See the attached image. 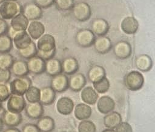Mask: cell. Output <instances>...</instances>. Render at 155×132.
<instances>
[{
	"label": "cell",
	"mask_w": 155,
	"mask_h": 132,
	"mask_svg": "<svg viewBox=\"0 0 155 132\" xmlns=\"http://www.w3.org/2000/svg\"><path fill=\"white\" fill-rule=\"evenodd\" d=\"M28 24L29 20L21 13L10 20V27L16 32L26 31Z\"/></svg>",
	"instance_id": "5bb4252c"
},
{
	"label": "cell",
	"mask_w": 155,
	"mask_h": 132,
	"mask_svg": "<svg viewBox=\"0 0 155 132\" xmlns=\"http://www.w3.org/2000/svg\"><path fill=\"white\" fill-rule=\"evenodd\" d=\"M135 64L138 70L145 72L149 71L152 68L153 61L149 56L140 54L136 58Z\"/></svg>",
	"instance_id": "83f0119b"
},
{
	"label": "cell",
	"mask_w": 155,
	"mask_h": 132,
	"mask_svg": "<svg viewBox=\"0 0 155 132\" xmlns=\"http://www.w3.org/2000/svg\"><path fill=\"white\" fill-rule=\"evenodd\" d=\"M25 109L27 116L31 119H39L44 113L43 106L40 102L29 103Z\"/></svg>",
	"instance_id": "d6986e66"
},
{
	"label": "cell",
	"mask_w": 155,
	"mask_h": 132,
	"mask_svg": "<svg viewBox=\"0 0 155 132\" xmlns=\"http://www.w3.org/2000/svg\"><path fill=\"white\" fill-rule=\"evenodd\" d=\"M120 27L125 33L133 35L137 32L139 28V23L134 17L127 16L122 21Z\"/></svg>",
	"instance_id": "9a60e30c"
},
{
	"label": "cell",
	"mask_w": 155,
	"mask_h": 132,
	"mask_svg": "<svg viewBox=\"0 0 155 132\" xmlns=\"http://www.w3.org/2000/svg\"><path fill=\"white\" fill-rule=\"evenodd\" d=\"M22 13L29 20H38L42 15V8L35 3H28L22 8Z\"/></svg>",
	"instance_id": "9c48e42d"
},
{
	"label": "cell",
	"mask_w": 155,
	"mask_h": 132,
	"mask_svg": "<svg viewBox=\"0 0 155 132\" xmlns=\"http://www.w3.org/2000/svg\"><path fill=\"white\" fill-rule=\"evenodd\" d=\"M97 107L101 113L108 114L114 110L115 107V102L110 96H104L98 100Z\"/></svg>",
	"instance_id": "e0dca14e"
},
{
	"label": "cell",
	"mask_w": 155,
	"mask_h": 132,
	"mask_svg": "<svg viewBox=\"0 0 155 132\" xmlns=\"http://www.w3.org/2000/svg\"><path fill=\"white\" fill-rule=\"evenodd\" d=\"M51 87L55 92L61 93L65 91L68 88V79L67 76L62 73L53 76L51 81Z\"/></svg>",
	"instance_id": "7c38bea8"
},
{
	"label": "cell",
	"mask_w": 155,
	"mask_h": 132,
	"mask_svg": "<svg viewBox=\"0 0 155 132\" xmlns=\"http://www.w3.org/2000/svg\"><path fill=\"white\" fill-rule=\"evenodd\" d=\"M41 132H50L54 128V121L50 116L40 117L36 124Z\"/></svg>",
	"instance_id": "4dcf8cb0"
},
{
	"label": "cell",
	"mask_w": 155,
	"mask_h": 132,
	"mask_svg": "<svg viewBox=\"0 0 155 132\" xmlns=\"http://www.w3.org/2000/svg\"><path fill=\"white\" fill-rule=\"evenodd\" d=\"M56 92L51 87H45L40 89L39 102L42 105H50L54 101Z\"/></svg>",
	"instance_id": "d4e9b609"
},
{
	"label": "cell",
	"mask_w": 155,
	"mask_h": 132,
	"mask_svg": "<svg viewBox=\"0 0 155 132\" xmlns=\"http://www.w3.org/2000/svg\"><path fill=\"white\" fill-rule=\"evenodd\" d=\"M124 83L128 90L137 91L143 87L144 78L142 74L139 71H131L125 76Z\"/></svg>",
	"instance_id": "3957f363"
},
{
	"label": "cell",
	"mask_w": 155,
	"mask_h": 132,
	"mask_svg": "<svg viewBox=\"0 0 155 132\" xmlns=\"http://www.w3.org/2000/svg\"><path fill=\"white\" fill-rule=\"evenodd\" d=\"M18 51L19 54L21 57L27 59L36 56L37 54L36 45V44L33 41L27 47L21 50H19Z\"/></svg>",
	"instance_id": "836d02e7"
},
{
	"label": "cell",
	"mask_w": 155,
	"mask_h": 132,
	"mask_svg": "<svg viewBox=\"0 0 155 132\" xmlns=\"http://www.w3.org/2000/svg\"><path fill=\"white\" fill-rule=\"evenodd\" d=\"M13 46L12 39L8 35H0V53H8Z\"/></svg>",
	"instance_id": "e575fe53"
},
{
	"label": "cell",
	"mask_w": 155,
	"mask_h": 132,
	"mask_svg": "<svg viewBox=\"0 0 155 132\" xmlns=\"http://www.w3.org/2000/svg\"><path fill=\"white\" fill-rule=\"evenodd\" d=\"M116 132H133L131 126L127 122H120L116 127Z\"/></svg>",
	"instance_id": "b9f144b4"
},
{
	"label": "cell",
	"mask_w": 155,
	"mask_h": 132,
	"mask_svg": "<svg viewBox=\"0 0 155 132\" xmlns=\"http://www.w3.org/2000/svg\"><path fill=\"white\" fill-rule=\"evenodd\" d=\"M79 132H96V126L90 120H83L78 126Z\"/></svg>",
	"instance_id": "74e56055"
},
{
	"label": "cell",
	"mask_w": 155,
	"mask_h": 132,
	"mask_svg": "<svg viewBox=\"0 0 155 132\" xmlns=\"http://www.w3.org/2000/svg\"><path fill=\"white\" fill-rule=\"evenodd\" d=\"M102 132H116V131H115V130H114L113 129L108 128V129H105V130H103Z\"/></svg>",
	"instance_id": "7dc6e473"
},
{
	"label": "cell",
	"mask_w": 155,
	"mask_h": 132,
	"mask_svg": "<svg viewBox=\"0 0 155 132\" xmlns=\"http://www.w3.org/2000/svg\"><path fill=\"white\" fill-rule=\"evenodd\" d=\"M82 100L85 102L90 105H93L96 103L97 99V93L96 91L91 87H85L81 91V94Z\"/></svg>",
	"instance_id": "f1b7e54d"
},
{
	"label": "cell",
	"mask_w": 155,
	"mask_h": 132,
	"mask_svg": "<svg viewBox=\"0 0 155 132\" xmlns=\"http://www.w3.org/2000/svg\"><path fill=\"white\" fill-rule=\"evenodd\" d=\"M11 94L10 88L8 85L6 84H0V100L1 102L8 99Z\"/></svg>",
	"instance_id": "ab89813d"
},
{
	"label": "cell",
	"mask_w": 155,
	"mask_h": 132,
	"mask_svg": "<svg viewBox=\"0 0 155 132\" xmlns=\"http://www.w3.org/2000/svg\"><path fill=\"white\" fill-rule=\"evenodd\" d=\"M54 2L55 0H35V3L41 8H48L52 5Z\"/></svg>",
	"instance_id": "7bdbcfd3"
},
{
	"label": "cell",
	"mask_w": 155,
	"mask_h": 132,
	"mask_svg": "<svg viewBox=\"0 0 155 132\" xmlns=\"http://www.w3.org/2000/svg\"><path fill=\"white\" fill-rule=\"evenodd\" d=\"M94 89L99 93H104L107 92L110 88V82L105 76L101 79L93 83Z\"/></svg>",
	"instance_id": "8d00e7d4"
},
{
	"label": "cell",
	"mask_w": 155,
	"mask_h": 132,
	"mask_svg": "<svg viewBox=\"0 0 155 132\" xmlns=\"http://www.w3.org/2000/svg\"><path fill=\"white\" fill-rule=\"evenodd\" d=\"M2 119L0 117V130L2 128Z\"/></svg>",
	"instance_id": "c3c4849f"
},
{
	"label": "cell",
	"mask_w": 155,
	"mask_h": 132,
	"mask_svg": "<svg viewBox=\"0 0 155 132\" xmlns=\"http://www.w3.org/2000/svg\"><path fill=\"white\" fill-rule=\"evenodd\" d=\"M4 132H21L20 130L15 127H10L5 130Z\"/></svg>",
	"instance_id": "bcb514c9"
},
{
	"label": "cell",
	"mask_w": 155,
	"mask_h": 132,
	"mask_svg": "<svg viewBox=\"0 0 155 132\" xmlns=\"http://www.w3.org/2000/svg\"><path fill=\"white\" fill-rule=\"evenodd\" d=\"M24 94L25 99L29 103L39 102L40 89L35 86L31 85Z\"/></svg>",
	"instance_id": "d6a6232c"
},
{
	"label": "cell",
	"mask_w": 155,
	"mask_h": 132,
	"mask_svg": "<svg viewBox=\"0 0 155 132\" xmlns=\"http://www.w3.org/2000/svg\"><path fill=\"white\" fill-rule=\"evenodd\" d=\"M73 15L74 18L84 22L88 20L91 16V8L90 5L85 2H79L74 5L72 8Z\"/></svg>",
	"instance_id": "52a82bcc"
},
{
	"label": "cell",
	"mask_w": 155,
	"mask_h": 132,
	"mask_svg": "<svg viewBox=\"0 0 155 132\" xmlns=\"http://www.w3.org/2000/svg\"><path fill=\"white\" fill-rule=\"evenodd\" d=\"M86 84V79L82 73L72 74L68 79V87L74 91H79L82 90Z\"/></svg>",
	"instance_id": "ffe728a7"
},
{
	"label": "cell",
	"mask_w": 155,
	"mask_h": 132,
	"mask_svg": "<svg viewBox=\"0 0 155 132\" xmlns=\"http://www.w3.org/2000/svg\"><path fill=\"white\" fill-rule=\"evenodd\" d=\"M93 45L94 50L99 54H105L112 48V44L110 39L104 36L96 38Z\"/></svg>",
	"instance_id": "2e32d148"
},
{
	"label": "cell",
	"mask_w": 155,
	"mask_h": 132,
	"mask_svg": "<svg viewBox=\"0 0 155 132\" xmlns=\"http://www.w3.org/2000/svg\"><path fill=\"white\" fill-rule=\"evenodd\" d=\"M31 85V81L26 76L18 77L10 83L9 87L11 93L18 95H24Z\"/></svg>",
	"instance_id": "277c9868"
},
{
	"label": "cell",
	"mask_w": 155,
	"mask_h": 132,
	"mask_svg": "<svg viewBox=\"0 0 155 132\" xmlns=\"http://www.w3.org/2000/svg\"><path fill=\"white\" fill-rule=\"evenodd\" d=\"M12 41L15 48L19 50L28 46L32 39L26 31H22L16 33L12 38Z\"/></svg>",
	"instance_id": "4fadbf2b"
},
{
	"label": "cell",
	"mask_w": 155,
	"mask_h": 132,
	"mask_svg": "<svg viewBox=\"0 0 155 132\" xmlns=\"http://www.w3.org/2000/svg\"><path fill=\"white\" fill-rule=\"evenodd\" d=\"M45 71L51 76H54L62 73V64L59 60L52 58L45 61Z\"/></svg>",
	"instance_id": "44dd1931"
},
{
	"label": "cell",
	"mask_w": 155,
	"mask_h": 132,
	"mask_svg": "<svg viewBox=\"0 0 155 132\" xmlns=\"http://www.w3.org/2000/svg\"><path fill=\"white\" fill-rule=\"evenodd\" d=\"M74 116L79 120H86L91 114V107L85 104H79L75 107Z\"/></svg>",
	"instance_id": "f546056e"
},
{
	"label": "cell",
	"mask_w": 155,
	"mask_h": 132,
	"mask_svg": "<svg viewBox=\"0 0 155 132\" xmlns=\"http://www.w3.org/2000/svg\"><path fill=\"white\" fill-rule=\"evenodd\" d=\"M22 117L21 113H15L6 110L2 115V120L4 123L10 127H15L21 124Z\"/></svg>",
	"instance_id": "603a6c76"
},
{
	"label": "cell",
	"mask_w": 155,
	"mask_h": 132,
	"mask_svg": "<svg viewBox=\"0 0 155 132\" xmlns=\"http://www.w3.org/2000/svg\"><path fill=\"white\" fill-rule=\"evenodd\" d=\"M36 55L45 61L54 57L56 53V41L53 36L44 33L37 39Z\"/></svg>",
	"instance_id": "6da1fadb"
},
{
	"label": "cell",
	"mask_w": 155,
	"mask_h": 132,
	"mask_svg": "<svg viewBox=\"0 0 155 132\" xmlns=\"http://www.w3.org/2000/svg\"><path fill=\"white\" fill-rule=\"evenodd\" d=\"M74 108L73 101L68 97H62L58 99L56 103L58 111L63 115L70 114Z\"/></svg>",
	"instance_id": "ac0fdd59"
},
{
	"label": "cell",
	"mask_w": 155,
	"mask_h": 132,
	"mask_svg": "<svg viewBox=\"0 0 155 132\" xmlns=\"http://www.w3.org/2000/svg\"><path fill=\"white\" fill-rule=\"evenodd\" d=\"M113 52L118 59H125L131 56L132 49L128 42L121 41L116 44L114 47Z\"/></svg>",
	"instance_id": "8fae6325"
},
{
	"label": "cell",
	"mask_w": 155,
	"mask_h": 132,
	"mask_svg": "<svg viewBox=\"0 0 155 132\" xmlns=\"http://www.w3.org/2000/svg\"><path fill=\"white\" fill-rule=\"evenodd\" d=\"M10 69L11 73L18 77L25 76L29 72L27 62L22 60H17L14 61Z\"/></svg>",
	"instance_id": "484cf974"
},
{
	"label": "cell",
	"mask_w": 155,
	"mask_h": 132,
	"mask_svg": "<svg viewBox=\"0 0 155 132\" xmlns=\"http://www.w3.org/2000/svg\"><path fill=\"white\" fill-rule=\"evenodd\" d=\"M62 64V72L64 74L72 75L78 70L79 64L78 61L73 57H68L65 58Z\"/></svg>",
	"instance_id": "7402d4cb"
},
{
	"label": "cell",
	"mask_w": 155,
	"mask_h": 132,
	"mask_svg": "<svg viewBox=\"0 0 155 132\" xmlns=\"http://www.w3.org/2000/svg\"><path fill=\"white\" fill-rule=\"evenodd\" d=\"M44 25L38 20L30 21L26 30L31 39L37 40L45 33Z\"/></svg>",
	"instance_id": "30bf717a"
},
{
	"label": "cell",
	"mask_w": 155,
	"mask_h": 132,
	"mask_svg": "<svg viewBox=\"0 0 155 132\" xmlns=\"http://www.w3.org/2000/svg\"><path fill=\"white\" fill-rule=\"evenodd\" d=\"M14 62L13 57L8 53H0V68L10 69Z\"/></svg>",
	"instance_id": "d590c367"
},
{
	"label": "cell",
	"mask_w": 155,
	"mask_h": 132,
	"mask_svg": "<svg viewBox=\"0 0 155 132\" xmlns=\"http://www.w3.org/2000/svg\"><path fill=\"white\" fill-rule=\"evenodd\" d=\"M1 108H2V105H1V101L0 100V110H1Z\"/></svg>",
	"instance_id": "681fc988"
},
{
	"label": "cell",
	"mask_w": 155,
	"mask_h": 132,
	"mask_svg": "<svg viewBox=\"0 0 155 132\" xmlns=\"http://www.w3.org/2000/svg\"><path fill=\"white\" fill-rule=\"evenodd\" d=\"M56 7L62 11H67L73 8L74 7V0H55Z\"/></svg>",
	"instance_id": "f35d334b"
},
{
	"label": "cell",
	"mask_w": 155,
	"mask_h": 132,
	"mask_svg": "<svg viewBox=\"0 0 155 132\" xmlns=\"http://www.w3.org/2000/svg\"><path fill=\"white\" fill-rule=\"evenodd\" d=\"M25 99L23 95L11 94L7 99V110L15 113H21L26 107Z\"/></svg>",
	"instance_id": "5b68a950"
},
{
	"label": "cell",
	"mask_w": 155,
	"mask_h": 132,
	"mask_svg": "<svg viewBox=\"0 0 155 132\" xmlns=\"http://www.w3.org/2000/svg\"><path fill=\"white\" fill-rule=\"evenodd\" d=\"M21 13L22 7L17 1H5L0 4V18L5 20H11Z\"/></svg>",
	"instance_id": "7a4b0ae2"
},
{
	"label": "cell",
	"mask_w": 155,
	"mask_h": 132,
	"mask_svg": "<svg viewBox=\"0 0 155 132\" xmlns=\"http://www.w3.org/2000/svg\"><path fill=\"white\" fill-rule=\"evenodd\" d=\"M11 77L10 69L0 68V84H7Z\"/></svg>",
	"instance_id": "60d3db41"
},
{
	"label": "cell",
	"mask_w": 155,
	"mask_h": 132,
	"mask_svg": "<svg viewBox=\"0 0 155 132\" xmlns=\"http://www.w3.org/2000/svg\"><path fill=\"white\" fill-rule=\"evenodd\" d=\"M5 1V0H0V4L2 3V2H3Z\"/></svg>",
	"instance_id": "f907efd6"
},
{
	"label": "cell",
	"mask_w": 155,
	"mask_h": 132,
	"mask_svg": "<svg viewBox=\"0 0 155 132\" xmlns=\"http://www.w3.org/2000/svg\"><path fill=\"white\" fill-rule=\"evenodd\" d=\"M105 76V71L104 68L99 65L93 66L88 72L89 80L93 83L101 79Z\"/></svg>",
	"instance_id": "1f68e13d"
},
{
	"label": "cell",
	"mask_w": 155,
	"mask_h": 132,
	"mask_svg": "<svg viewBox=\"0 0 155 132\" xmlns=\"http://www.w3.org/2000/svg\"><path fill=\"white\" fill-rule=\"evenodd\" d=\"M92 31L99 36H102L106 35L109 30V25L108 22L104 19H96L91 24Z\"/></svg>",
	"instance_id": "cb8c5ba5"
},
{
	"label": "cell",
	"mask_w": 155,
	"mask_h": 132,
	"mask_svg": "<svg viewBox=\"0 0 155 132\" xmlns=\"http://www.w3.org/2000/svg\"><path fill=\"white\" fill-rule=\"evenodd\" d=\"M5 1H17L18 0H5Z\"/></svg>",
	"instance_id": "816d5d0a"
},
{
	"label": "cell",
	"mask_w": 155,
	"mask_h": 132,
	"mask_svg": "<svg viewBox=\"0 0 155 132\" xmlns=\"http://www.w3.org/2000/svg\"><path fill=\"white\" fill-rule=\"evenodd\" d=\"M121 122V116L116 111H111L108 113L104 118V124L108 128H116Z\"/></svg>",
	"instance_id": "4316f807"
},
{
	"label": "cell",
	"mask_w": 155,
	"mask_h": 132,
	"mask_svg": "<svg viewBox=\"0 0 155 132\" xmlns=\"http://www.w3.org/2000/svg\"><path fill=\"white\" fill-rule=\"evenodd\" d=\"M8 27H9L6 21L0 18V35L6 34L8 31Z\"/></svg>",
	"instance_id": "f6af8a7d"
},
{
	"label": "cell",
	"mask_w": 155,
	"mask_h": 132,
	"mask_svg": "<svg viewBox=\"0 0 155 132\" xmlns=\"http://www.w3.org/2000/svg\"><path fill=\"white\" fill-rule=\"evenodd\" d=\"M96 37L93 31L88 29L78 31L76 35V42L80 47L86 48L94 44Z\"/></svg>",
	"instance_id": "8992f818"
},
{
	"label": "cell",
	"mask_w": 155,
	"mask_h": 132,
	"mask_svg": "<svg viewBox=\"0 0 155 132\" xmlns=\"http://www.w3.org/2000/svg\"><path fill=\"white\" fill-rule=\"evenodd\" d=\"M27 64L28 71L33 74H39L45 71V61L37 55L28 59Z\"/></svg>",
	"instance_id": "ba28073f"
},
{
	"label": "cell",
	"mask_w": 155,
	"mask_h": 132,
	"mask_svg": "<svg viewBox=\"0 0 155 132\" xmlns=\"http://www.w3.org/2000/svg\"><path fill=\"white\" fill-rule=\"evenodd\" d=\"M22 132H41L36 125L27 124L22 128Z\"/></svg>",
	"instance_id": "ee69618b"
}]
</instances>
